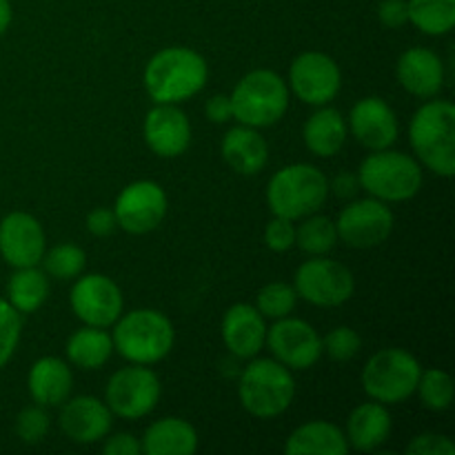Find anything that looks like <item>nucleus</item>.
<instances>
[{"instance_id": "nucleus-1", "label": "nucleus", "mask_w": 455, "mask_h": 455, "mask_svg": "<svg viewBox=\"0 0 455 455\" xmlns=\"http://www.w3.org/2000/svg\"><path fill=\"white\" fill-rule=\"evenodd\" d=\"M207 62L189 47H167L151 56L145 67V89L154 102L178 105L207 84Z\"/></svg>"}, {"instance_id": "nucleus-2", "label": "nucleus", "mask_w": 455, "mask_h": 455, "mask_svg": "<svg viewBox=\"0 0 455 455\" xmlns=\"http://www.w3.org/2000/svg\"><path fill=\"white\" fill-rule=\"evenodd\" d=\"M409 142L416 160L440 178L455 176V107L451 100H429L409 123Z\"/></svg>"}, {"instance_id": "nucleus-3", "label": "nucleus", "mask_w": 455, "mask_h": 455, "mask_svg": "<svg viewBox=\"0 0 455 455\" xmlns=\"http://www.w3.org/2000/svg\"><path fill=\"white\" fill-rule=\"evenodd\" d=\"M111 340L127 363L156 364L172 354L176 331L163 311L133 309L116 320Z\"/></svg>"}, {"instance_id": "nucleus-4", "label": "nucleus", "mask_w": 455, "mask_h": 455, "mask_svg": "<svg viewBox=\"0 0 455 455\" xmlns=\"http://www.w3.org/2000/svg\"><path fill=\"white\" fill-rule=\"evenodd\" d=\"M329 198V178L307 163L287 164L271 176L267 185V204L271 213L289 220L318 213Z\"/></svg>"}, {"instance_id": "nucleus-5", "label": "nucleus", "mask_w": 455, "mask_h": 455, "mask_svg": "<svg viewBox=\"0 0 455 455\" xmlns=\"http://www.w3.org/2000/svg\"><path fill=\"white\" fill-rule=\"evenodd\" d=\"M240 404L260 420L278 418L296 398V380L291 369L271 358H251L238 385Z\"/></svg>"}, {"instance_id": "nucleus-6", "label": "nucleus", "mask_w": 455, "mask_h": 455, "mask_svg": "<svg viewBox=\"0 0 455 455\" xmlns=\"http://www.w3.org/2000/svg\"><path fill=\"white\" fill-rule=\"evenodd\" d=\"M360 189L382 203H404L420 194L422 164L413 156L394 149L373 151L360 163Z\"/></svg>"}, {"instance_id": "nucleus-7", "label": "nucleus", "mask_w": 455, "mask_h": 455, "mask_svg": "<svg viewBox=\"0 0 455 455\" xmlns=\"http://www.w3.org/2000/svg\"><path fill=\"white\" fill-rule=\"evenodd\" d=\"M234 120L253 129L274 127L289 109V84L271 69L249 71L231 92Z\"/></svg>"}, {"instance_id": "nucleus-8", "label": "nucleus", "mask_w": 455, "mask_h": 455, "mask_svg": "<svg viewBox=\"0 0 455 455\" xmlns=\"http://www.w3.org/2000/svg\"><path fill=\"white\" fill-rule=\"evenodd\" d=\"M420 373L422 367L416 355L391 347L373 354L364 364L363 389L376 403L398 404L416 394Z\"/></svg>"}, {"instance_id": "nucleus-9", "label": "nucleus", "mask_w": 455, "mask_h": 455, "mask_svg": "<svg viewBox=\"0 0 455 455\" xmlns=\"http://www.w3.org/2000/svg\"><path fill=\"white\" fill-rule=\"evenodd\" d=\"M163 387L149 364L123 367L109 378L105 389V403L114 416L123 420H140L149 416L158 404Z\"/></svg>"}, {"instance_id": "nucleus-10", "label": "nucleus", "mask_w": 455, "mask_h": 455, "mask_svg": "<svg viewBox=\"0 0 455 455\" xmlns=\"http://www.w3.org/2000/svg\"><path fill=\"white\" fill-rule=\"evenodd\" d=\"M293 289L298 298L309 305L331 309L349 302L355 291V278L342 262L327 256H311V260L298 267Z\"/></svg>"}, {"instance_id": "nucleus-11", "label": "nucleus", "mask_w": 455, "mask_h": 455, "mask_svg": "<svg viewBox=\"0 0 455 455\" xmlns=\"http://www.w3.org/2000/svg\"><path fill=\"white\" fill-rule=\"evenodd\" d=\"M395 225L394 212L378 198L354 200L336 220L338 240L351 249H373L387 243Z\"/></svg>"}, {"instance_id": "nucleus-12", "label": "nucleus", "mask_w": 455, "mask_h": 455, "mask_svg": "<svg viewBox=\"0 0 455 455\" xmlns=\"http://www.w3.org/2000/svg\"><path fill=\"white\" fill-rule=\"evenodd\" d=\"M69 305L76 318L89 327L109 329L123 315L124 298L118 284L102 274L76 278L69 291Z\"/></svg>"}, {"instance_id": "nucleus-13", "label": "nucleus", "mask_w": 455, "mask_h": 455, "mask_svg": "<svg viewBox=\"0 0 455 455\" xmlns=\"http://www.w3.org/2000/svg\"><path fill=\"white\" fill-rule=\"evenodd\" d=\"M169 200L163 187L154 180H136L124 187L114 204L118 227L127 234L145 235L163 225Z\"/></svg>"}, {"instance_id": "nucleus-14", "label": "nucleus", "mask_w": 455, "mask_h": 455, "mask_svg": "<svg viewBox=\"0 0 455 455\" xmlns=\"http://www.w3.org/2000/svg\"><path fill=\"white\" fill-rule=\"evenodd\" d=\"M340 87V67L323 52L300 53L289 67V89L305 105H329L338 96Z\"/></svg>"}, {"instance_id": "nucleus-15", "label": "nucleus", "mask_w": 455, "mask_h": 455, "mask_svg": "<svg viewBox=\"0 0 455 455\" xmlns=\"http://www.w3.org/2000/svg\"><path fill=\"white\" fill-rule=\"evenodd\" d=\"M265 345L274 354V360L291 371H305L314 367L323 355V338L307 320L280 318L267 329Z\"/></svg>"}, {"instance_id": "nucleus-16", "label": "nucleus", "mask_w": 455, "mask_h": 455, "mask_svg": "<svg viewBox=\"0 0 455 455\" xmlns=\"http://www.w3.org/2000/svg\"><path fill=\"white\" fill-rule=\"evenodd\" d=\"M47 251L44 229L27 212H12L0 220V256L13 269L38 267Z\"/></svg>"}, {"instance_id": "nucleus-17", "label": "nucleus", "mask_w": 455, "mask_h": 455, "mask_svg": "<svg viewBox=\"0 0 455 455\" xmlns=\"http://www.w3.org/2000/svg\"><path fill=\"white\" fill-rule=\"evenodd\" d=\"M355 140L369 151L389 149L398 140V116L382 98L369 96L354 105L349 114V124Z\"/></svg>"}, {"instance_id": "nucleus-18", "label": "nucleus", "mask_w": 455, "mask_h": 455, "mask_svg": "<svg viewBox=\"0 0 455 455\" xmlns=\"http://www.w3.org/2000/svg\"><path fill=\"white\" fill-rule=\"evenodd\" d=\"M145 142L160 158H178L191 142V124L178 105L156 102L145 116Z\"/></svg>"}, {"instance_id": "nucleus-19", "label": "nucleus", "mask_w": 455, "mask_h": 455, "mask_svg": "<svg viewBox=\"0 0 455 455\" xmlns=\"http://www.w3.org/2000/svg\"><path fill=\"white\" fill-rule=\"evenodd\" d=\"M58 425L71 443L96 444L109 435L114 413L109 411L107 403H100L93 395H78V398H67L62 403Z\"/></svg>"}, {"instance_id": "nucleus-20", "label": "nucleus", "mask_w": 455, "mask_h": 455, "mask_svg": "<svg viewBox=\"0 0 455 455\" xmlns=\"http://www.w3.org/2000/svg\"><path fill=\"white\" fill-rule=\"evenodd\" d=\"M395 76L404 92L411 96L429 100L438 96L444 84L443 58L427 47H411L398 58Z\"/></svg>"}, {"instance_id": "nucleus-21", "label": "nucleus", "mask_w": 455, "mask_h": 455, "mask_svg": "<svg viewBox=\"0 0 455 455\" xmlns=\"http://www.w3.org/2000/svg\"><path fill=\"white\" fill-rule=\"evenodd\" d=\"M222 340L235 358H256L267 340V324L260 311L244 302L229 307L222 318Z\"/></svg>"}, {"instance_id": "nucleus-22", "label": "nucleus", "mask_w": 455, "mask_h": 455, "mask_svg": "<svg viewBox=\"0 0 455 455\" xmlns=\"http://www.w3.org/2000/svg\"><path fill=\"white\" fill-rule=\"evenodd\" d=\"M27 387L40 407H60L74 389V373L65 360L56 355H44L36 360L34 367L29 369L27 376Z\"/></svg>"}, {"instance_id": "nucleus-23", "label": "nucleus", "mask_w": 455, "mask_h": 455, "mask_svg": "<svg viewBox=\"0 0 455 455\" xmlns=\"http://www.w3.org/2000/svg\"><path fill=\"white\" fill-rule=\"evenodd\" d=\"M220 151L225 163L243 176H256L267 167V160H269L267 140L258 129L247 127V124L229 129L222 138Z\"/></svg>"}, {"instance_id": "nucleus-24", "label": "nucleus", "mask_w": 455, "mask_h": 455, "mask_svg": "<svg viewBox=\"0 0 455 455\" xmlns=\"http://www.w3.org/2000/svg\"><path fill=\"white\" fill-rule=\"evenodd\" d=\"M391 413L387 411V404L382 403H363L351 411L347 420V443L355 451L371 453L380 449L391 435Z\"/></svg>"}, {"instance_id": "nucleus-25", "label": "nucleus", "mask_w": 455, "mask_h": 455, "mask_svg": "<svg viewBox=\"0 0 455 455\" xmlns=\"http://www.w3.org/2000/svg\"><path fill=\"white\" fill-rule=\"evenodd\" d=\"M140 447L147 455H194L198 451V434L182 418H160L147 427Z\"/></svg>"}, {"instance_id": "nucleus-26", "label": "nucleus", "mask_w": 455, "mask_h": 455, "mask_svg": "<svg viewBox=\"0 0 455 455\" xmlns=\"http://www.w3.org/2000/svg\"><path fill=\"white\" fill-rule=\"evenodd\" d=\"M347 133H349V127H347L345 116L327 105L314 111L302 129L307 149L318 158H331V156L340 154L347 142Z\"/></svg>"}, {"instance_id": "nucleus-27", "label": "nucleus", "mask_w": 455, "mask_h": 455, "mask_svg": "<svg viewBox=\"0 0 455 455\" xmlns=\"http://www.w3.org/2000/svg\"><path fill=\"white\" fill-rule=\"evenodd\" d=\"M349 451L345 434L336 425L311 420L298 427L284 443L287 455H345Z\"/></svg>"}, {"instance_id": "nucleus-28", "label": "nucleus", "mask_w": 455, "mask_h": 455, "mask_svg": "<svg viewBox=\"0 0 455 455\" xmlns=\"http://www.w3.org/2000/svg\"><path fill=\"white\" fill-rule=\"evenodd\" d=\"M67 358L74 367L84 369V371H93L109 363L111 354H114V340L107 329L100 327H80L74 331L67 340Z\"/></svg>"}, {"instance_id": "nucleus-29", "label": "nucleus", "mask_w": 455, "mask_h": 455, "mask_svg": "<svg viewBox=\"0 0 455 455\" xmlns=\"http://www.w3.org/2000/svg\"><path fill=\"white\" fill-rule=\"evenodd\" d=\"M49 280L38 267H20L7 283V300L18 314H36L47 302Z\"/></svg>"}, {"instance_id": "nucleus-30", "label": "nucleus", "mask_w": 455, "mask_h": 455, "mask_svg": "<svg viewBox=\"0 0 455 455\" xmlns=\"http://www.w3.org/2000/svg\"><path fill=\"white\" fill-rule=\"evenodd\" d=\"M409 22L427 36H444L455 27V0H407Z\"/></svg>"}, {"instance_id": "nucleus-31", "label": "nucleus", "mask_w": 455, "mask_h": 455, "mask_svg": "<svg viewBox=\"0 0 455 455\" xmlns=\"http://www.w3.org/2000/svg\"><path fill=\"white\" fill-rule=\"evenodd\" d=\"M338 243L340 240H338L336 220L320 213L302 218L300 227L296 229V244L309 256H327Z\"/></svg>"}, {"instance_id": "nucleus-32", "label": "nucleus", "mask_w": 455, "mask_h": 455, "mask_svg": "<svg viewBox=\"0 0 455 455\" xmlns=\"http://www.w3.org/2000/svg\"><path fill=\"white\" fill-rule=\"evenodd\" d=\"M43 271L53 280H74L78 278L84 271L87 265V253L83 251V247L74 243H62L52 247L49 251H44L43 260Z\"/></svg>"}, {"instance_id": "nucleus-33", "label": "nucleus", "mask_w": 455, "mask_h": 455, "mask_svg": "<svg viewBox=\"0 0 455 455\" xmlns=\"http://www.w3.org/2000/svg\"><path fill=\"white\" fill-rule=\"evenodd\" d=\"M422 404L431 411H447L453 403V380L443 369H427L418 380Z\"/></svg>"}, {"instance_id": "nucleus-34", "label": "nucleus", "mask_w": 455, "mask_h": 455, "mask_svg": "<svg viewBox=\"0 0 455 455\" xmlns=\"http://www.w3.org/2000/svg\"><path fill=\"white\" fill-rule=\"evenodd\" d=\"M298 293L291 284L287 283H269L258 291L256 296V309L260 311L262 318L269 320H280L291 315V311L296 309Z\"/></svg>"}, {"instance_id": "nucleus-35", "label": "nucleus", "mask_w": 455, "mask_h": 455, "mask_svg": "<svg viewBox=\"0 0 455 455\" xmlns=\"http://www.w3.org/2000/svg\"><path fill=\"white\" fill-rule=\"evenodd\" d=\"M22 336V314H18L7 298H0V369L16 354Z\"/></svg>"}, {"instance_id": "nucleus-36", "label": "nucleus", "mask_w": 455, "mask_h": 455, "mask_svg": "<svg viewBox=\"0 0 455 455\" xmlns=\"http://www.w3.org/2000/svg\"><path fill=\"white\" fill-rule=\"evenodd\" d=\"M360 349H363V338L351 327H336L323 338V354H327L336 363L354 360Z\"/></svg>"}, {"instance_id": "nucleus-37", "label": "nucleus", "mask_w": 455, "mask_h": 455, "mask_svg": "<svg viewBox=\"0 0 455 455\" xmlns=\"http://www.w3.org/2000/svg\"><path fill=\"white\" fill-rule=\"evenodd\" d=\"M49 431V416L44 407L34 404V407H25L16 418V434L25 444H38L43 443L44 435Z\"/></svg>"}, {"instance_id": "nucleus-38", "label": "nucleus", "mask_w": 455, "mask_h": 455, "mask_svg": "<svg viewBox=\"0 0 455 455\" xmlns=\"http://www.w3.org/2000/svg\"><path fill=\"white\" fill-rule=\"evenodd\" d=\"M265 244L275 253H284L296 247V225L289 218L274 216L265 229Z\"/></svg>"}, {"instance_id": "nucleus-39", "label": "nucleus", "mask_w": 455, "mask_h": 455, "mask_svg": "<svg viewBox=\"0 0 455 455\" xmlns=\"http://www.w3.org/2000/svg\"><path fill=\"white\" fill-rule=\"evenodd\" d=\"M409 455H455V444L447 435L420 434L409 443Z\"/></svg>"}, {"instance_id": "nucleus-40", "label": "nucleus", "mask_w": 455, "mask_h": 455, "mask_svg": "<svg viewBox=\"0 0 455 455\" xmlns=\"http://www.w3.org/2000/svg\"><path fill=\"white\" fill-rule=\"evenodd\" d=\"M378 20L389 29H400L409 22L407 0H382L378 4Z\"/></svg>"}, {"instance_id": "nucleus-41", "label": "nucleus", "mask_w": 455, "mask_h": 455, "mask_svg": "<svg viewBox=\"0 0 455 455\" xmlns=\"http://www.w3.org/2000/svg\"><path fill=\"white\" fill-rule=\"evenodd\" d=\"M116 229H118V220H116L114 209L98 207L87 216V231L92 235H96V238H107Z\"/></svg>"}, {"instance_id": "nucleus-42", "label": "nucleus", "mask_w": 455, "mask_h": 455, "mask_svg": "<svg viewBox=\"0 0 455 455\" xmlns=\"http://www.w3.org/2000/svg\"><path fill=\"white\" fill-rule=\"evenodd\" d=\"M105 455H138L142 453L140 440L136 435L127 434V431H120V434L107 435V443L102 447Z\"/></svg>"}, {"instance_id": "nucleus-43", "label": "nucleus", "mask_w": 455, "mask_h": 455, "mask_svg": "<svg viewBox=\"0 0 455 455\" xmlns=\"http://www.w3.org/2000/svg\"><path fill=\"white\" fill-rule=\"evenodd\" d=\"M204 114L212 123L225 124L229 120H234V107H231V98L225 93H216V96L209 98L207 107H204Z\"/></svg>"}, {"instance_id": "nucleus-44", "label": "nucleus", "mask_w": 455, "mask_h": 455, "mask_svg": "<svg viewBox=\"0 0 455 455\" xmlns=\"http://www.w3.org/2000/svg\"><path fill=\"white\" fill-rule=\"evenodd\" d=\"M329 191H333L338 198H354V196L360 191L358 173H349V172L338 173V176L329 182Z\"/></svg>"}, {"instance_id": "nucleus-45", "label": "nucleus", "mask_w": 455, "mask_h": 455, "mask_svg": "<svg viewBox=\"0 0 455 455\" xmlns=\"http://www.w3.org/2000/svg\"><path fill=\"white\" fill-rule=\"evenodd\" d=\"M12 25V4L9 0H0V36Z\"/></svg>"}]
</instances>
